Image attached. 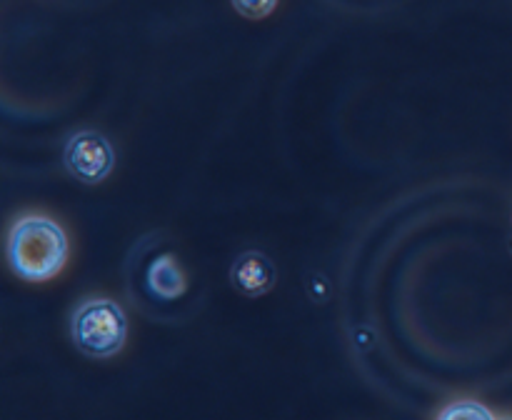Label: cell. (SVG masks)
I'll return each instance as SVG.
<instances>
[{"label":"cell","mask_w":512,"mask_h":420,"mask_svg":"<svg viewBox=\"0 0 512 420\" xmlns=\"http://www.w3.org/2000/svg\"><path fill=\"white\" fill-rule=\"evenodd\" d=\"M510 253H512V233H510Z\"/></svg>","instance_id":"9c48e42d"},{"label":"cell","mask_w":512,"mask_h":420,"mask_svg":"<svg viewBox=\"0 0 512 420\" xmlns=\"http://www.w3.org/2000/svg\"><path fill=\"white\" fill-rule=\"evenodd\" d=\"M8 263L25 283H45L68 263V235L45 215H23L8 233Z\"/></svg>","instance_id":"7a4b0ae2"},{"label":"cell","mask_w":512,"mask_h":420,"mask_svg":"<svg viewBox=\"0 0 512 420\" xmlns=\"http://www.w3.org/2000/svg\"><path fill=\"white\" fill-rule=\"evenodd\" d=\"M70 338L75 348L95 360H108L125 348L128 318L110 298H88L70 315Z\"/></svg>","instance_id":"3957f363"},{"label":"cell","mask_w":512,"mask_h":420,"mask_svg":"<svg viewBox=\"0 0 512 420\" xmlns=\"http://www.w3.org/2000/svg\"><path fill=\"white\" fill-rule=\"evenodd\" d=\"M125 288L138 313L153 320H178L175 305L188 293V273L163 233L140 238L125 260Z\"/></svg>","instance_id":"6da1fadb"},{"label":"cell","mask_w":512,"mask_h":420,"mask_svg":"<svg viewBox=\"0 0 512 420\" xmlns=\"http://www.w3.org/2000/svg\"><path fill=\"white\" fill-rule=\"evenodd\" d=\"M440 418H493V413H490L488 408H483L480 403H475V400H458V403H453V408H445L440 410Z\"/></svg>","instance_id":"8992f818"},{"label":"cell","mask_w":512,"mask_h":420,"mask_svg":"<svg viewBox=\"0 0 512 420\" xmlns=\"http://www.w3.org/2000/svg\"><path fill=\"white\" fill-rule=\"evenodd\" d=\"M330 3L350 10H385L395 8V5H403L405 0H330Z\"/></svg>","instance_id":"ba28073f"},{"label":"cell","mask_w":512,"mask_h":420,"mask_svg":"<svg viewBox=\"0 0 512 420\" xmlns=\"http://www.w3.org/2000/svg\"><path fill=\"white\" fill-rule=\"evenodd\" d=\"M63 165L83 185H98L113 173L115 150L98 130H78L65 140Z\"/></svg>","instance_id":"277c9868"},{"label":"cell","mask_w":512,"mask_h":420,"mask_svg":"<svg viewBox=\"0 0 512 420\" xmlns=\"http://www.w3.org/2000/svg\"><path fill=\"white\" fill-rule=\"evenodd\" d=\"M233 8L238 10L243 18L260 20L268 18V15L278 8V0H233Z\"/></svg>","instance_id":"52a82bcc"},{"label":"cell","mask_w":512,"mask_h":420,"mask_svg":"<svg viewBox=\"0 0 512 420\" xmlns=\"http://www.w3.org/2000/svg\"><path fill=\"white\" fill-rule=\"evenodd\" d=\"M230 283L245 298H260L270 293L278 283V268L273 260L260 250H245L233 260L230 268Z\"/></svg>","instance_id":"5b68a950"}]
</instances>
